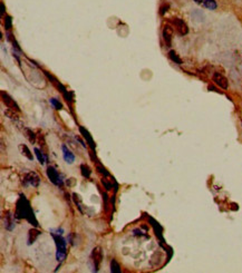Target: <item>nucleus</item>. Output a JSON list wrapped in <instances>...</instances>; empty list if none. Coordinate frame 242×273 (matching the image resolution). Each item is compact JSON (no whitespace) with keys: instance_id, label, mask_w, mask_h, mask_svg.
Listing matches in <instances>:
<instances>
[{"instance_id":"obj_1","label":"nucleus","mask_w":242,"mask_h":273,"mask_svg":"<svg viewBox=\"0 0 242 273\" xmlns=\"http://www.w3.org/2000/svg\"><path fill=\"white\" fill-rule=\"evenodd\" d=\"M16 215L18 217H25L28 222L34 223V225H37V221L35 219L34 212L31 210L29 202L26 200V197L23 195H20L19 201L17 202V206H16Z\"/></svg>"},{"instance_id":"obj_2","label":"nucleus","mask_w":242,"mask_h":273,"mask_svg":"<svg viewBox=\"0 0 242 273\" xmlns=\"http://www.w3.org/2000/svg\"><path fill=\"white\" fill-rule=\"evenodd\" d=\"M50 234L53 236V239L55 240V244H56L57 261L63 262L66 259V255H67V242H66V239L63 238V235L56 234V233H53V232H50Z\"/></svg>"},{"instance_id":"obj_3","label":"nucleus","mask_w":242,"mask_h":273,"mask_svg":"<svg viewBox=\"0 0 242 273\" xmlns=\"http://www.w3.org/2000/svg\"><path fill=\"white\" fill-rule=\"evenodd\" d=\"M47 176H48V178L50 179V182L57 186H61L63 185V183H64L63 176H61V175L58 173V171H57L56 168H54L53 166H49L47 168Z\"/></svg>"},{"instance_id":"obj_4","label":"nucleus","mask_w":242,"mask_h":273,"mask_svg":"<svg viewBox=\"0 0 242 273\" xmlns=\"http://www.w3.org/2000/svg\"><path fill=\"white\" fill-rule=\"evenodd\" d=\"M39 183H40V177L35 172L27 173L23 181V184L25 186H34V187H38Z\"/></svg>"},{"instance_id":"obj_5","label":"nucleus","mask_w":242,"mask_h":273,"mask_svg":"<svg viewBox=\"0 0 242 273\" xmlns=\"http://www.w3.org/2000/svg\"><path fill=\"white\" fill-rule=\"evenodd\" d=\"M92 261H93V263H94V271L95 272H97L99 269V265H101V263H102V260H103V253H102V250H101V247H95L94 250H93V252H92Z\"/></svg>"},{"instance_id":"obj_6","label":"nucleus","mask_w":242,"mask_h":273,"mask_svg":"<svg viewBox=\"0 0 242 273\" xmlns=\"http://www.w3.org/2000/svg\"><path fill=\"white\" fill-rule=\"evenodd\" d=\"M172 23H174L176 30H178V32L181 35V36H184V35H186L189 32V27H188V25H186L182 19H180V18H174V19L172 20Z\"/></svg>"},{"instance_id":"obj_7","label":"nucleus","mask_w":242,"mask_h":273,"mask_svg":"<svg viewBox=\"0 0 242 273\" xmlns=\"http://www.w3.org/2000/svg\"><path fill=\"white\" fill-rule=\"evenodd\" d=\"M213 81H214L219 87L223 88V89H228V87H229L228 79L222 75V74H220V72H214V75H213Z\"/></svg>"},{"instance_id":"obj_8","label":"nucleus","mask_w":242,"mask_h":273,"mask_svg":"<svg viewBox=\"0 0 242 273\" xmlns=\"http://www.w3.org/2000/svg\"><path fill=\"white\" fill-rule=\"evenodd\" d=\"M1 98H2V102L6 104V106L8 108H10L11 110H17V112L19 110V107L15 103V100L8 95V94H6L5 91H1Z\"/></svg>"},{"instance_id":"obj_9","label":"nucleus","mask_w":242,"mask_h":273,"mask_svg":"<svg viewBox=\"0 0 242 273\" xmlns=\"http://www.w3.org/2000/svg\"><path fill=\"white\" fill-rule=\"evenodd\" d=\"M172 37H173V28L170 25H165L164 28H163V39H164V41H165L167 47L171 46Z\"/></svg>"},{"instance_id":"obj_10","label":"nucleus","mask_w":242,"mask_h":273,"mask_svg":"<svg viewBox=\"0 0 242 273\" xmlns=\"http://www.w3.org/2000/svg\"><path fill=\"white\" fill-rule=\"evenodd\" d=\"M61 149H63V157H64L65 162L67 164H73L75 162V155L72 153L70 149H68V147L66 145H63L61 146Z\"/></svg>"},{"instance_id":"obj_11","label":"nucleus","mask_w":242,"mask_h":273,"mask_svg":"<svg viewBox=\"0 0 242 273\" xmlns=\"http://www.w3.org/2000/svg\"><path fill=\"white\" fill-rule=\"evenodd\" d=\"M5 228L8 231H12L15 228V220H14V215L10 212L6 213L5 216Z\"/></svg>"},{"instance_id":"obj_12","label":"nucleus","mask_w":242,"mask_h":273,"mask_svg":"<svg viewBox=\"0 0 242 273\" xmlns=\"http://www.w3.org/2000/svg\"><path fill=\"white\" fill-rule=\"evenodd\" d=\"M79 130L80 133H82V135H83V137L86 140V142L88 143V145L91 146V148L93 149V151H95V145H94V140H93V138H92V136L89 135V133H88V130H86V129L84 128L83 126H80L79 127Z\"/></svg>"},{"instance_id":"obj_13","label":"nucleus","mask_w":242,"mask_h":273,"mask_svg":"<svg viewBox=\"0 0 242 273\" xmlns=\"http://www.w3.org/2000/svg\"><path fill=\"white\" fill-rule=\"evenodd\" d=\"M19 151H20V153H21V154H23L25 157H27V158L29 159V161H33V159H34L33 153L30 152V149L28 148V146H27V145L20 144V145H19Z\"/></svg>"},{"instance_id":"obj_14","label":"nucleus","mask_w":242,"mask_h":273,"mask_svg":"<svg viewBox=\"0 0 242 273\" xmlns=\"http://www.w3.org/2000/svg\"><path fill=\"white\" fill-rule=\"evenodd\" d=\"M39 235H40V231H38L36 229H31L28 233V244L30 245L31 243H34Z\"/></svg>"},{"instance_id":"obj_15","label":"nucleus","mask_w":242,"mask_h":273,"mask_svg":"<svg viewBox=\"0 0 242 273\" xmlns=\"http://www.w3.org/2000/svg\"><path fill=\"white\" fill-rule=\"evenodd\" d=\"M202 4H203V7L206 8V9H210V10H214L218 7V5L214 0H203Z\"/></svg>"},{"instance_id":"obj_16","label":"nucleus","mask_w":242,"mask_h":273,"mask_svg":"<svg viewBox=\"0 0 242 273\" xmlns=\"http://www.w3.org/2000/svg\"><path fill=\"white\" fill-rule=\"evenodd\" d=\"M121 265L117 263L116 260H112L110 261V272L112 273H121Z\"/></svg>"},{"instance_id":"obj_17","label":"nucleus","mask_w":242,"mask_h":273,"mask_svg":"<svg viewBox=\"0 0 242 273\" xmlns=\"http://www.w3.org/2000/svg\"><path fill=\"white\" fill-rule=\"evenodd\" d=\"M34 152H35V154H36V156H37V158H38V161H39V163L40 164H45L46 161H48V159H47V156L44 155V154H42V153L40 152L38 148H35Z\"/></svg>"},{"instance_id":"obj_18","label":"nucleus","mask_w":242,"mask_h":273,"mask_svg":"<svg viewBox=\"0 0 242 273\" xmlns=\"http://www.w3.org/2000/svg\"><path fill=\"white\" fill-rule=\"evenodd\" d=\"M169 57L171 58V60H173L175 64H178V65H181L182 64V60H181V58L178 57V54L175 53L174 50H171L170 53H169Z\"/></svg>"},{"instance_id":"obj_19","label":"nucleus","mask_w":242,"mask_h":273,"mask_svg":"<svg viewBox=\"0 0 242 273\" xmlns=\"http://www.w3.org/2000/svg\"><path fill=\"white\" fill-rule=\"evenodd\" d=\"M80 170H82V175H83L84 177H89L91 176V170H89V167L87 166V165L82 164L80 165Z\"/></svg>"},{"instance_id":"obj_20","label":"nucleus","mask_w":242,"mask_h":273,"mask_svg":"<svg viewBox=\"0 0 242 273\" xmlns=\"http://www.w3.org/2000/svg\"><path fill=\"white\" fill-rule=\"evenodd\" d=\"M49 103L51 104V105H53L54 107H55V108H56V109H60L61 107H63V106H61L60 103L58 102L56 98H50L49 99Z\"/></svg>"},{"instance_id":"obj_21","label":"nucleus","mask_w":242,"mask_h":273,"mask_svg":"<svg viewBox=\"0 0 242 273\" xmlns=\"http://www.w3.org/2000/svg\"><path fill=\"white\" fill-rule=\"evenodd\" d=\"M5 27H6V29L7 30H9V29H11V18L10 17H5Z\"/></svg>"},{"instance_id":"obj_22","label":"nucleus","mask_w":242,"mask_h":273,"mask_svg":"<svg viewBox=\"0 0 242 273\" xmlns=\"http://www.w3.org/2000/svg\"><path fill=\"white\" fill-rule=\"evenodd\" d=\"M26 132H27V133H28V135H27V137H28V138H29V140H30V142H33V143H34V142H35V134L33 133V132H31L30 129H28V128L26 129Z\"/></svg>"},{"instance_id":"obj_23","label":"nucleus","mask_w":242,"mask_h":273,"mask_svg":"<svg viewBox=\"0 0 242 273\" xmlns=\"http://www.w3.org/2000/svg\"><path fill=\"white\" fill-rule=\"evenodd\" d=\"M97 171H98L101 174L104 175V176H106V177H107V176L110 175L108 173H107V171H106L105 168H104V167H102V166H97Z\"/></svg>"},{"instance_id":"obj_24","label":"nucleus","mask_w":242,"mask_h":273,"mask_svg":"<svg viewBox=\"0 0 242 273\" xmlns=\"http://www.w3.org/2000/svg\"><path fill=\"white\" fill-rule=\"evenodd\" d=\"M102 183H103V185L106 187V190H107V191H110V189H112V184H110V183H108L107 181H106V179H104V178L102 179Z\"/></svg>"},{"instance_id":"obj_25","label":"nucleus","mask_w":242,"mask_h":273,"mask_svg":"<svg viewBox=\"0 0 242 273\" xmlns=\"http://www.w3.org/2000/svg\"><path fill=\"white\" fill-rule=\"evenodd\" d=\"M193 1H195L197 4H202L203 2V0H193Z\"/></svg>"}]
</instances>
